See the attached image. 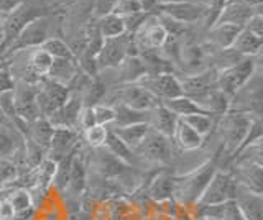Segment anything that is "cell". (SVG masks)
<instances>
[{"label": "cell", "instance_id": "cell-48", "mask_svg": "<svg viewBox=\"0 0 263 220\" xmlns=\"http://www.w3.org/2000/svg\"><path fill=\"white\" fill-rule=\"evenodd\" d=\"M23 2H27V0H0V17L10 13L13 9H16V7L22 5Z\"/></svg>", "mask_w": 263, "mask_h": 220}, {"label": "cell", "instance_id": "cell-3", "mask_svg": "<svg viewBox=\"0 0 263 220\" xmlns=\"http://www.w3.org/2000/svg\"><path fill=\"white\" fill-rule=\"evenodd\" d=\"M219 169L217 158L208 159L199 168H194L184 176H176L175 197L183 204H196L199 201L202 191L211 181L212 174Z\"/></svg>", "mask_w": 263, "mask_h": 220}, {"label": "cell", "instance_id": "cell-23", "mask_svg": "<svg viewBox=\"0 0 263 220\" xmlns=\"http://www.w3.org/2000/svg\"><path fill=\"white\" fill-rule=\"evenodd\" d=\"M242 28L243 27L230 25V23H216V25L209 28V33H208L211 48H216L219 51L230 50Z\"/></svg>", "mask_w": 263, "mask_h": 220}, {"label": "cell", "instance_id": "cell-2", "mask_svg": "<svg viewBox=\"0 0 263 220\" xmlns=\"http://www.w3.org/2000/svg\"><path fill=\"white\" fill-rule=\"evenodd\" d=\"M253 118L255 117L250 115V113L235 112V110H229L227 113L217 118L216 127H219L222 143H224V151L227 156L226 165H229V161L232 159L237 150L240 148L242 142L245 140L247 133H249V128Z\"/></svg>", "mask_w": 263, "mask_h": 220}, {"label": "cell", "instance_id": "cell-5", "mask_svg": "<svg viewBox=\"0 0 263 220\" xmlns=\"http://www.w3.org/2000/svg\"><path fill=\"white\" fill-rule=\"evenodd\" d=\"M260 56H242L232 66L217 71V89L227 94L230 99L249 83L258 71Z\"/></svg>", "mask_w": 263, "mask_h": 220}, {"label": "cell", "instance_id": "cell-26", "mask_svg": "<svg viewBox=\"0 0 263 220\" xmlns=\"http://www.w3.org/2000/svg\"><path fill=\"white\" fill-rule=\"evenodd\" d=\"M171 140L181 151H194V150H199L204 145V138L199 133H196L189 125H186L181 118L178 120Z\"/></svg>", "mask_w": 263, "mask_h": 220}, {"label": "cell", "instance_id": "cell-13", "mask_svg": "<svg viewBox=\"0 0 263 220\" xmlns=\"http://www.w3.org/2000/svg\"><path fill=\"white\" fill-rule=\"evenodd\" d=\"M112 104H122L134 110H152L160 102L155 97L140 86L138 83L130 84H119L114 87ZM110 104V105H112Z\"/></svg>", "mask_w": 263, "mask_h": 220}, {"label": "cell", "instance_id": "cell-24", "mask_svg": "<svg viewBox=\"0 0 263 220\" xmlns=\"http://www.w3.org/2000/svg\"><path fill=\"white\" fill-rule=\"evenodd\" d=\"M178 120L179 118L176 115H173L164 105L158 104L155 109L150 110V120H148V125H150L152 130H155V132H158V133L168 136V138H173Z\"/></svg>", "mask_w": 263, "mask_h": 220}, {"label": "cell", "instance_id": "cell-32", "mask_svg": "<svg viewBox=\"0 0 263 220\" xmlns=\"http://www.w3.org/2000/svg\"><path fill=\"white\" fill-rule=\"evenodd\" d=\"M56 168H58V163L45 158L43 161L40 163V166L35 168V186H33L31 192H41V194H46L49 191V187L53 186L54 181V176H56Z\"/></svg>", "mask_w": 263, "mask_h": 220}, {"label": "cell", "instance_id": "cell-52", "mask_svg": "<svg viewBox=\"0 0 263 220\" xmlns=\"http://www.w3.org/2000/svg\"><path fill=\"white\" fill-rule=\"evenodd\" d=\"M189 2H194V4H201V5H205L209 2V0H189Z\"/></svg>", "mask_w": 263, "mask_h": 220}, {"label": "cell", "instance_id": "cell-21", "mask_svg": "<svg viewBox=\"0 0 263 220\" xmlns=\"http://www.w3.org/2000/svg\"><path fill=\"white\" fill-rule=\"evenodd\" d=\"M175 189L176 176L166 173V171H161V173H156L152 177V181L148 183L146 195L156 202H166L175 197Z\"/></svg>", "mask_w": 263, "mask_h": 220}, {"label": "cell", "instance_id": "cell-8", "mask_svg": "<svg viewBox=\"0 0 263 220\" xmlns=\"http://www.w3.org/2000/svg\"><path fill=\"white\" fill-rule=\"evenodd\" d=\"M237 183L234 176L229 171L219 168L216 173L212 174L211 181L202 191L199 201L196 202L197 207H208V206H217V204H224L229 201H234L235 197Z\"/></svg>", "mask_w": 263, "mask_h": 220}, {"label": "cell", "instance_id": "cell-36", "mask_svg": "<svg viewBox=\"0 0 263 220\" xmlns=\"http://www.w3.org/2000/svg\"><path fill=\"white\" fill-rule=\"evenodd\" d=\"M40 48L43 51H46L53 59H76V56H74L68 42H66L63 36L49 38Z\"/></svg>", "mask_w": 263, "mask_h": 220}, {"label": "cell", "instance_id": "cell-42", "mask_svg": "<svg viewBox=\"0 0 263 220\" xmlns=\"http://www.w3.org/2000/svg\"><path fill=\"white\" fill-rule=\"evenodd\" d=\"M94 115H96V124L110 127L115 120V109L110 104H97L94 105Z\"/></svg>", "mask_w": 263, "mask_h": 220}, {"label": "cell", "instance_id": "cell-18", "mask_svg": "<svg viewBox=\"0 0 263 220\" xmlns=\"http://www.w3.org/2000/svg\"><path fill=\"white\" fill-rule=\"evenodd\" d=\"M82 107H84V104H82L81 94L79 92H71L69 99L66 101L48 120L51 122V125L54 128H72V130H78L76 124H78V117H79V112H81Z\"/></svg>", "mask_w": 263, "mask_h": 220}, {"label": "cell", "instance_id": "cell-25", "mask_svg": "<svg viewBox=\"0 0 263 220\" xmlns=\"http://www.w3.org/2000/svg\"><path fill=\"white\" fill-rule=\"evenodd\" d=\"M53 133H54V127L51 125V122L45 117H40V118L33 120V122H30V124L25 125L23 136L30 138L31 142H35L36 145L41 146V148L48 151Z\"/></svg>", "mask_w": 263, "mask_h": 220}, {"label": "cell", "instance_id": "cell-20", "mask_svg": "<svg viewBox=\"0 0 263 220\" xmlns=\"http://www.w3.org/2000/svg\"><path fill=\"white\" fill-rule=\"evenodd\" d=\"M235 204L245 220H263V197L261 192H255L237 184Z\"/></svg>", "mask_w": 263, "mask_h": 220}, {"label": "cell", "instance_id": "cell-45", "mask_svg": "<svg viewBox=\"0 0 263 220\" xmlns=\"http://www.w3.org/2000/svg\"><path fill=\"white\" fill-rule=\"evenodd\" d=\"M115 4H117V0H94V17L99 18L110 13Z\"/></svg>", "mask_w": 263, "mask_h": 220}, {"label": "cell", "instance_id": "cell-6", "mask_svg": "<svg viewBox=\"0 0 263 220\" xmlns=\"http://www.w3.org/2000/svg\"><path fill=\"white\" fill-rule=\"evenodd\" d=\"M46 13H51V10H46V7L35 4L33 0H27V2H23L22 5L16 7V9H13L10 13L4 15L2 23H4L5 50L15 42V38L18 36L20 31L27 27L31 20H35Z\"/></svg>", "mask_w": 263, "mask_h": 220}, {"label": "cell", "instance_id": "cell-44", "mask_svg": "<svg viewBox=\"0 0 263 220\" xmlns=\"http://www.w3.org/2000/svg\"><path fill=\"white\" fill-rule=\"evenodd\" d=\"M15 84H16V81L12 76V72H10V69H8L7 63H5L4 66L0 68V95L5 94V92L13 91Z\"/></svg>", "mask_w": 263, "mask_h": 220}, {"label": "cell", "instance_id": "cell-28", "mask_svg": "<svg viewBox=\"0 0 263 220\" xmlns=\"http://www.w3.org/2000/svg\"><path fill=\"white\" fill-rule=\"evenodd\" d=\"M79 71L81 68L76 59H53L51 68H49L46 74V79L54 81V83L68 87Z\"/></svg>", "mask_w": 263, "mask_h": 220}, {"label": "cell", "instance_id": "cell-9", "mask_svg": "<svg viewBox=\"0 0 263 220\" xmlns=\"http://www.w3.org/2000/svg\"><path fill=\"white\" fill-rule=\"evenodd\" d=\"M134 39H135V45L138 48L140 54L160 51L168 39V31L160 22L158 15L152 13V15H148L145 22L134 33Z\"/></svg>", "mask_w": 263, "mask_h": 220}, {"label": "cell", "instance_id": "cell-14", "mask_svg": "<svg viewBox=\"0 0 263 220\" xmlns=\"http://www.w3.org/2000/svg\"><path fill=\"white\" fill-rule=\"evenodd\" d=\"M158 15L166 17L181 25H191V23L202 22L205 13V5L189 2V0H176V2L160 4L156 9Z\"/></svg>", "mask_w": 263, "mask_h": 220}, {"label": "cell", "instance_id": "cell-7", "mask_svg": "<svg viewBox=\"0 0 263 220\" xmlns=\"http://www.w3.org/2000/svg\"><path fill=\"white\" fill-rule=\"evenodd\" d=\"M134 153L140 161L166 166L175 156V143H173L171 138L155 132V130H150V133L145 136V140L140 143Z\"/></svg>", "mask_w": 263, "mask_h": 220}, {"label": "cell", "instance_id": "cell-11", "mask_svg": "<svg viewBox=\"0 0 263 220\" xmlns=\"http://www.w3.org/2000/svg\"><path fill=\"white\" fill-rule=\"evenodd\" d=\"M36 83H23L16 81L13 89V105H15V115L18 122L30 124V122L40 118V110L36 105ZM16 122V125H18Z\"/></svg>", "mask_w": 263, "mask_h": 220}, {"label": "cell", "instance_id": "cell-37", "mask_svg": "<svg viewBox=\"0 0 263 220\" xmlns=\"http://www.w3.org/2000/svg\"><path fill=\"white\" fill-rule=\"evenodd\" d=\"M186 125H189L196 133H199L202 138L209 136L214 128H216V122L217 118H214L211 115H205V113H194V115H187L184 118H181Z\"/></svg>", "mask_w": 263, "mask_h": 220}, {"label": "cell", "instance_id": "cell-22", "mask_svg": "<svg viewBox=\"0 0 263 220\" xmlns=\"http://www.w3.org/2000/svg\"><path fill=\"white\" fill-rule=\"evenodd\" d=\"M0 194H5L7 199L10 201L12 207L15 210V220H20L25 217H31L33 210H35V197L30 189L25 187H16V189L2 191Z\"/></svg>", "mask_w": 263, "mask_h": 220}, {"label": "cell", "instance_id": "cell-10", "mask_svg": "<svg viewBox=\"0 0 263 220\" xmlns=\"http://www.w3.org/2000/svg\"><path fill=\"white\" fill-rule=\"evenodd\" d=\"M38 92H36V105L40 110V115L49 118L53 113L61 107V105L69 99V89L58 84L54 81H49L46 77L40 79L38 83Z\"/></svg>", "mask_w": 263, "mask_h": 220}, {"label": "cell", "instance_id": "cell-39", "mask_svg": "<svg viewBox=\"0 0 263 220\" xmlns=\"http://www.w3.org/2000/svg\"><path fill=\"white\" fill-rule=\"evenodd\" d=\"M18 176H20L18 168H16V165L10 156L0 158V192L7 189L8 186H12Z\"/></svg>", "mask_w": 263, "mask_h": 220}, {"label": "cell", "instance_id": "cell-34", "mask_svg": "<svg viewBox=\"0 0 263 220\" xmlns=\"http://www.w3.org/2000/svg\"><path fill=\"white\" fill-rule=\"evenodd\" d=\"M104 148L109 151L110 154H114V156L117 158V159H120L122 163H125V165L135 168V161H137L135 153L132 151L128 146L112 132V130H109V135H107V140L104 143Z\"/></svg>", "mask_w": 263, "mask_h": 220}, {"label": "cell", "instance_id": "cell-12", "mask_svg": "<svg viewBox=\"0 0 263 220\" xmlns=\"http://www.w3.org/2000/svg\"><path fill=\"white\" fill-rule=\"evenodd\" d=\"M137 83L146 89L158 102H164L175 97L183 95L179 84V77L175 72H160V74H145Z\"/></svg>", "mask_w": 263, "mask_h": 220}, {"label": "cell", "instance_id": "cell-29", "mask_svg": "<svg viewBox=\"0 0 263 220\" xmlns=\"http://www.w3.org/2000/svg\"><path fill=\"white\" fill-rule=\"evenodd\" d=\"M109 130H112V132L117 135L132 151H135L140 146V143L145 140V136L150 133L152 127L148 124H132V125L109 128Z\"/></svg>", "mask_w": 263, "mask_h": 220}, {"label": "cell", "instance_id": "cell-30", "mask_svg": "<svg viewBox=\"0 0 263 220\" xmlns=\"http://www.w3.org/2000/svg\"><path fill=\"white\" fill-rule=\"evenodd\" d=\"M263 46V36L252 33L250 30L242 28L232 45V50L240 56H260Z\"/></svg>", "mask_w": 263, "mask_h": 220}, {"label": "cell", "instance_id": "cell-35", "mask_svg": "<svg viewBox=\"0 0 263 220\" xmlns=\"http://www.w3.org/2000/svg\"><path fill=\"white\" fill-rule=\"evenodd\" d=\"M97 28H99V33L104 39H109V38H117L127 33V28H125V22H123L122 17L119 15H114V13H107L104 17H99L97 18Z\"/></svg>", "mask_w": 263, "mask_h": 220}, {"label": "cell", "instance_id": "cell-46", "mask_svg": "<svg viewBox=\"0 0 263 220\" xmlns=\"http://www.w3.org/2000/svg\"><path fill=\"white\" fill-rule=\"evenodd\" d=\"M0 220H15V210L5 194H0Z\"/></svg>", "mask_w": 263, "mask_h": 220}, {"label": "cell", "instance_id": "cell-47", "mask_svg": "<svg viewBox=\"0 0 263 220\" xmlns=\"http://www.w3.org/2000/svg\"><path fill=\"white\" fill-rule=\"evenodd\" d=\"M243 28L250 30L252 33L258 35V36H263V17H261V12L255 13L253 17L245 23Z\"/></svg>", "mask_w": 263, "mask_h": 220}, {"label": "cell", "instance_id": "cell-54", "mask_svg": "<svg viewBox=\"0 0 263 220\" xmlns=\"http://www.w3.org/2000/svg\"><path fill=\"white\" fill-rule=\"evenodd\" d=\"M197 220H208V218H204V217H199V218H197Z\"/></svg>", "mask_w": 263, "mask_h": 220}, {"label": "cell", "instance_id": "cell-41", "mask_svg": "<svg viewBox=\"0 0 263 220\" xmlns=\"http://www.w3.org/2000/svg\"><path fill=\"white\" fill-rule=\"evenodd\" d=\"M142 5H140L138 0H117V4L114 5V9L110 13L119 15L122 18L132 17V15L142 13Z\"/></svg>", "mask_w": 263, "mask_h": 220}, {"label": "cell", "instance_id": "cell-4", "mask_svg": "<svg viewBox=\"0 0 263 220\" xmlns=\"http://www.w3.org/2000/svg\"><path fill=\"white\" fill-rule=\"evenodd\" d=\"M135 56H140V53L135 45L134 35L125 33L117 38L104 39L101 51H99L96 58L97 74L102 71H109V69L112 71L115 68H119L127 58H135Z\"/></svg>", "mask_w": 263, "mask_h": 220}, {"label": "cell", "instance_id": "cell-38", "mask_svg": "<svg viewBox=\"0 0 263 220\" xmlns=\"http://www.w3.org/2000/svg\"><path fill=\"white\" fill-rule=\"evenodd\" d=\"M22 142H23V136L18 130L0 128V158L12 156L15 150L22 145Z\"/></svg>", "mask_w": 263, "mask_h": 220}, {"label": "cell", "instance_id": "cell-17", "mask_svg": "<svg viewBox=\"0 0 263 220\" xmlns=\"http://www.w3.org/2000/svg\"><path fill=\"white\" fill-rule=\"evenodd\" d=\"M208 50H205L204 45L199 43H183L181 45V51H179V58L178 63L181 66V71L184 74H196V72H201L209 69L208 63Z\"/></svg>", "mask_w": 263, "mask_h": 220}, {"label": "cell", "instance_id": "cell-31", "mask_svg": "<svg viewBox=\"0 0 263 220\" xmlns=\"http://www.w3.org/2000/svg\"><path fill=\"white\" fill-rule=\"evenodd\" d=\"M115 109V120L109 128L125 127L132 124H148L150 120V110H134L122 104H112Z\"/></svg>", "mask_w": 263, "mask_h": 220}, {"label": "cell", "instance_id": "cell-50", "mask_svg": "<svg viewBox=\"0 0 263 220\" xmlns=\"http://www.w3.org/2000/svg\"><path fill=\"white\" fill-rule=\"evenodd\" d=\"M7 50H5V46H0V66H4V64L7 63Z\"/></svg>", "mask_w": 263, "mask_h": 220}, {"label": "cell", "instance_id": "cell-53", "mask_svg": "<svg viewBox=\"0 0 263 220\" xmlns=\"http://www.w3.org/2000/svg\"><path fill=\"white\" fill-rule=\"evenodd\" d=\"M249 2H260V0H249Z\"/></svg>", "mask_w": 263, "mask_h": 220}, {"label": "cell", "instance_id": "cell-51", "mask_svg": "<svg viewBox=\"0 0 263 220\" xmlns=\"http://www.w3.org/2000/svg\"><path fill=\"white\" fill-rule=\"evenodd\" d=\"M5 36H4V23H2V17H0V46H4Z\"/></svg>", "mask_w": 263, "mask_h": 220}, {"label": "cell", "instance_id": "cell-16", "mask_svg": "<svg viewBox=\"0 0 263 220\" xmlns=\"http://www.w3.org/2000/svg\"><path fill=\"white\" fill-rule=\"evenodd\" d=\"M81 148V133L72 128H54L51 143L46 151V158L61 161L68 154L76 153Z\"/></svg>", "mask_w": 263, "mask_h": 220}, {"label": "cell", "instance_id": "cell-1", "mask_svg": "<svg viewBox=\"0 0 263 220\" xmlns=\"http://www.w3.org/2000/svg\"><path fill=\"white\" fill-rule=\"evenodd\" d=\"M63 33V12L56 10L51 13L41 15V17L31 20L27 27H25L15 42L7 48V56L12 53L23 51V50H33V48H40L46 39L53 36H61Z\"/></svg>", "mask_w": 263, "mask_h": 220}, {"label": "cell", "instance_id": "cell-19", "mask_svg": "<svg viewBox=\"0 0 263 220\" xmlns=\"http://www.w3.org/2000/svg\"><path fill=\"white\" fill-rule=\"evenodd\" d=\"M74 154L72 163H71V171H69V177H68V184L64 187V194L69 195V199L79 201V197L86 191L87 186V163L86 158L79 153Z\"/></svg>", "mask_w": 263, "mask_h": 220}, {"label": "cell", "instance_id": "cell-40", "mask_svg": "<svg viewBox=\"0 0 263 220\" xmlns=\"http://www.w3.org/2000/svg\"><path fill=\"white\" fill-rule=\"evenodd\" d=\"M84 136L86 143L89 145L90 150L94 148H101L104 146L105 140H107V135H109V127H104V125H94L92 128L86 130L84 133H81Z\"/></svg>", "mask_w": 263, "mask_h": 220}, {"label": "cell", "instance_id": "cell-55", "mask_svg": "<svg viewBox=\"0 0 263 220\" xmlns=\"http://www.w3.org/2000/svg\"><path fill=\"white\" fill-rule=\"evenodd\" d=\"M0 128H2V125H0Z\"/></svg>", "mask_w": 263, "mask_h": 220}, {"label": "cell", "instance_id": "cell-49", "mask_svg": "<svg viewBox=\"0 0 263 220\" xmlns=\"http://www.w3.org/2000/svg\"><path fill=\"white\" fill-rule=\"evenodd\" d=\"M140 5H142V10L145 13H155L158 5L161 4V0H138Z\"/></svg>", "mask_w": 263, "mask_h": 220}, {"label": "cell", "instance_id": "cell-33", "mask_svg": "<svg viewBox=\"0 0 263 220\" xmlns=\"http://www.w3.org/2000/svg\"><path fill=\"white\" fill-rule=\"evenodd\" d=\"M161 105H164L173 115H176L178 118H184L187 115H194V113H205L201 105L197 104L194 99L191 97H186V95H179V97H175V99H170V101H164V102H160ZM208 115V113H205Z\"/></svg>", "mask_w": 263, "mask_h": 220}, {"label": "cell", "instance_id": "cell-15", "mask_svg": "<svg viewBox=\"0 0 263 220\" xmlns=\"http://www.w3.org/2000/svg\"><path fill=\"white\" fill-rule=\"evenodd\" d=\"M178 77H179L183 95L191 97L194 101L201 99L205 94L217 89V69L214 68L196 72V74H184Z\"/></svg>", "mask_w": 263, "mask_h": 220}, {"label": "cell", "instance_id": "cell-43", "mask_svg": "<svg viewBox=\"0 0 263 220\" xmlns=\"http://www.w3.org/2000/svg\"><path fill=\"white\" fill-rule=\"evenodd\" d=\"M96 124V115H94V109L92 107H82L81 112H79V117H78V124H76V128L79 133H84L86 130L92 128Z\"/></svg>", "mask_w": 263, "mask_h": 220}, {"label": "cell", "instance_id": "cell-27", "mask_svg": "<svg viewBox=\"0 0 263 220\" xmlns=\"http://www.w3.org/2000/svg\"><path fill=\"white\" fill-rule=\"evenodd\" d=\"M27 56V66L33 81H40L46 77L49 68L53 64V58L41 48H33V50H25Z\"/></svg>", "mask_w": 263, "mask_h": 220}]
</instances>
